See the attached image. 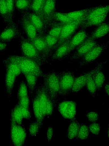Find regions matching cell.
I'll return each instance as SVG.
<instances>
[{
	"instance_id": "8992f818",
	"label": "cell",
	"mask_w": 109,
	"mask_h": 146,
	"mask_svg": "<svg viewBox=\"0 0 109 146\" xmlns=\"http://www.w3.org/2000/svg\"><path fill=\"white\" fill-rule=\"evenodd\" d=\"M10 121L11 138L13 145L15 146L24 145L27 134L24 125L16 122L11 114Z\"/></svg>"
},
{
	"instance_id": "9a60e30c",
	"label": "cell",
	"mask_w": 109,
	"mask_h": 146,
	"mask_svg": "<svg viewBox=\"0 0 109 146\" xmlns=\"http://www.w3.org/2000/svg\"><path fill=\"white\" fill-rule=\"evenodd\" d=\"M56 0H45L43 6L41 16L49 26L53 16L56 11Z\"/></svg>"
},
{
	"instance_id": "ac0fdd59",
	"label": "cell",
	"mask_w": 109,
	"mask_h": 146,
	"mask_svg": "<svg viewBox=\"0 0 109 146\" xmlns=\"http://www.w3.org/2000/svg\"><path fill=\"white\" fill-rule=\"evenodd\" d=\"M69 39L53 52L50 57L49 61H60L67 58Z\"/></svg>"
},
{
	"instance_id": "603a6c76",
	"label": "cell",
	"mask_w": 109,
	"mask_h": 146,
	"mask_svg": "<svg viewBox=\"0 0 109 146\" xmlns=\"http://www.w3.org/2000/svg\"><path fill=\"white\" fill-rule=\"evenodd\" d=\"M108 13L85 20L79 29H86L91 27H96L106 21Z\"/></svg>"
},
{
	"instance_id": "ffe728a7",
	"label": "cell",
	"mask_w": 109,
	"mask_h": 146,
	"mask_svg": "<svg viewBox=\"0 0 109 146\" xmlns=\"http://www.w3.org/2000/svg\"><path fill=\"white\" fill-rule=\"evenodd\" d=\"M16 76L11 72L6 70L4 84L9 102L11 100L12 91L16 81Z\"/></svg>"
},
{
	"instance_id": "7dc6e473",
	"label": "cell",
	"mask_w": 109,
	"mask_h": 146,
	"mask_svg": "<svg viewBox=\"0 0 109 146\" xmlns=\"http://www.w3.org/2000/svg\"><path fill=\"white\" fill-rule=\"evenodd\" d=\"M104 90H105L106 93L107 94L108 96H109V84L108 82L104 84L103 86Z\"/></svg>"
},
{
	"instance_id": "4fadbf2b",
	"label": "cell",
	"mask_w": 109,
	"mask_h": 146,
	"mask_svg": "<svg viewBox=\"0 0 109 146\" xmlns=\"http://www.w3.org/2000/svg\"><path fill=\"white\" fill-rule=\"evenodd\" d=\"M32 42L46 64L48 63L51 53L46 44L44 35L38 34Z\"/></svg>"
},
{
	"instance_id": "52a82bcc",
	"label": "cell",
	"mask_w": 109,
	"mask_h": 146,
	"mask_svg": "<svg viewBox=\"0 0 109 146\" xmlns=\"http://www.w3.org/2000/svg\"><path fill=\"white\" fill-rule=\"evenodd\" d=\"M84 21V19H82L74 21L64 25L58 38V42L55 50L60 46L68 40L77 31Z\"/></svg>"
},
{
	"instance_id": "cb8c5ba5",
	"label": "cell",
	"mask_w": 109,
	"mask_h": 146,
	"mask_svg": "<svg viewBox=\"0 0 109 146\" xmlns=\"http://www.w3.org/2000/svg\"><path fill=\"white\" fill-rule=\"evenodd\" d=\"M24 76L25 82L29 88L31 95L30 100L31 103L37 86V80L39 78L36 76L32 74H26Z\"/></svg>"
},
{
	"instance_id": "60d3db41",
	"label": "cell",
	"mask_w": 109,
	"mask_h": 146,
	"mask_svg": "<svg viewBox=\"0 0 109 146\" xmlns=\"http://www.w3.org/2000/svg\"><path fill=\"white\" fill-rule=\"evenodd\" d=\"M90 133L94 135H98L100 130V126L99 123H93L88 126Z\"/></svg>"
},
{
	"instance_id": "8d00e7d4",
	"label": "cell",
	"mask_w": 109,
	"mask_h": 146,
	"mask_svg": "<svg viewBox=\"0 0 109 146\" xmlns=\"http://www.w3.org/2000/svg\"><path fill=\"white\" fill-rule=\"evenodd\" d=\"M45 0H32L31 11L41 17V12Z\"/></svg>"
},
{
	"instance_id": "8fae6325",
	"label": "cell",
	"mask_w": 109,
	"mask_h": 146,
	"mask_svg": "<svg viewBox=\"0 0 109 146\" xmlns=\"http://www.w3.org/2000/svg\"><path fill=\"white\" fill-rule=\"evenodd\" d=\"M100 42L96 40L90 41L80 45L68 58L70 62L79 60Z\"/></svg>"
},
{
	"instance_id": "4316f807",
	"label": "cell",
	"mask_w": 109,
	"mask_h": 146,
	"mask_svg": "<svg viewBox=\"0 0 109 146\" xmlns=\"http://www.w3.org/2000/svg\"><path fill=\"white\" fill-rule=\"evenodd\" d=\"M93 7L79 10L64 13L71 19L73 21H75L84 19Z\"/></svg>"
},
{
	"instance_id": "3957f363",
	"label": "cell",
	"mask_w": 109,
	"mask_h": 146,
	"mask_svg": "<svg viewBox=\"0 0 109 146\" xmlns=\"http://www.w3.org/2000/svg\"><path fill=\"white\" fill-rule=\"evenodd\" d=\"M19 43L22 56L33 60L41 66L46 64L32 41L22 36L19 38Z\"/></svg>"
},
{
	"instance_id": "277c9868",
	"label": "cell",
	"mask_w": 109,
	"mask_h": 146,
	"mask_svg": "<svg viewBox=\"0 0 109 146\" xmlns=\"http://www.w3.org/2000/svg\"><path fill=\"white\" fill-rule=\"evenodd\" d=\"M75 77L74 72L68 70L58 72L59 95L64 98L70 95Z\"/></svg>"
},
{
	"instance_id": "44dd1931",
	"label": "cell",
	"mask_w": 109,
	"mask_h": 146,
	"mask_svg": "<svg viewBox=\"0 0 109 146\" xmlns=\"http://www.w3.org/2000/svg\"><path fill=\"white\" fill-rule=\"evenodd\" d=\"M35 94L38 98L45 116V108L48 102L51 99L46 88L43 84H40L37 86Z\"/></svg>"
},
{
	"instance_id": "6da1fadb",
	"label": "cell",
	"mask_w": 109,
	"mask_h": 146,
	"mask_svg": "<svg viewBox=\"0 0 109 146\" xmlns=\"http://www.w3.org/2000/svg\"><path fill=\"white\" fill-rule=\"evenodd\" d=\"M9 59L16 63L18 66L21 74H34L39 78H43L44 73L42 68V66L36 61L22 55L16 54L9 55Z\"/></svg>"
},
{
	"instance_id": "e0dca14e",
	"label": "cell",
	"mask_w": 109,
	"mask_h": 146,
	"mask_svg": "<svg viewBox=\"0 0 109 146\" xmlns=\"http://www.w3.org/2000/svg\"><path fill=\"white\" fill-rule=\"evenodd\" d=\"M96 27L93 31L89 33L87 37L81 44L102 38L109 33V23L108 22L105 21Z\"/></svg>"
},
{
	"instance_id": "484cf974",
	"label": "cell",
	"mask_w": 109,
	"mask_h": 146,
	"mask_svg": "<svg viewBox=\"0 0 109 146\" xmlns=\"http://www.w3.org/2000/svg\"><path fill=\"white\" fill-rule=\"evenodd\" d=\"M80 123L75 117L70 119L66 135L69 139H72L75 138L79 129Z\"/></svg>"
},
{
	"instance_id": "d6986e66",
	"label": "cell",
	"mask_w": 109,
	"mask_h": 146,
	"mask_svg": "<svg viewBox=\"0 0 109 146\" xmlns=\"http://www.w3.org/2000/svg\"><path fill=\"white\" fill-rule=\"evenodd\" d=\"M31 102L32 103L33 110L36 121L42 127L45 116L38 98L35 94Z\"/></svg>"
},
{
	"instance_id": "7bdbcfd3",
	"label": "cell",
	"mask_w": 109,
	"mask_h": 146,
	"mask_svg": "<svg viewBox=\"0 0 109 146\" xmlns=\"http://www.w3.org/2000/svg\"><path fill=\"white\" fill-rule=\"evenodd\" d=\"M89 121L92 123L96 122L98 119L99 115L97 112L90 111L85 114Z\"/></svg>"
},
{
	"instance_id": "7c38bea8",
	"label": "cell",
	"mask_w": 109,
	"mask_h": 146,
	"mask_svg": "<svg viewBox=\"0 0 109 146\" xmlns=\"http://www.w3.org/2000/svg\"><path fill=\"white\" fill-rule=\"evenodd\" d=\"M89 34V33L86 31V29H79L70 38L67 58L84 42Z\"/></svg>"
},
{
	"instance_id": "b9f144b4",
	"label": "cell",
	"mask_w": 109,
	"mask_h": 146,
	"mask_svg": "<svg viewBox=\"0 0 109 146\" xmlns=\"http://www.w3.org/2000/svg\"><path fill=\"white\" fill-rule=\"evenodd\" d=\"M17 99V104L20 106L29 108V105L31 102L28 96L21 97Z\"/></svg>"
},
{
	"instance_id": "7a4b0ae2",
	"label": "cell",
	"mask_w": 109,
	"mask_h": 146,
	"mask_svg": "<svg viewBox=\"0 0 109 146\" xmlns=\"http://www.w3.org/2000/svg\"><path fill=\"white\" fill-rule=\"evenodd\" d=\"M43 84L46 88L49 96L56 105L58 103L59 83L58 72L53 70L44 74Z\"/></svg>"
},
{
	"instance_id": "7402d4cb",
	"label": "cell",
	"mask_w": 109,
	"mask_h": 146,
	"mask_svg": "<svg viewBox=\"0 0 109 146\" xmlns=\"http://www.w3.org/2000/svg\"><path fill=\"white\" fill-rule=\"evenodd\" d=\"M90 70L83 72L81 74L75 77L71 93H76L85 87L87 80Z\"/></svg>"
},
{
	"instance_id": "e575fe53",
	"label": "cell",
	"mask_w": 109,
	"mask_h": 146,
	"mask_svg": "<svg viewBox=\"0 0 109 146\" xmlns=\"http://www.w3.org/2000/svg\"><path fill=\"white\" fill-rule=\"evenodd\" d=\"M90 133L88 126L81 123H80L79 129L75 138L78 140H85L88 137Z\"/></svg>"
},
{
	"instance_id": "f6af8a7d",
	"label": "cell",
	"mask_w": 109,
	"mask_h": 146,
	"mask_svg": "<svg viewBox=\"0 0 109 146\" xmlns=\"http://www.w3.org/2000/svg\"><path fill=\"white\" fill-rule=\"evenodd\" d=\"M46 134L47 140L48 142H50L52 139L53 135V125H50L48 127Z\"/></svg>"
},
{
	"instance_id": "5bb4252c",
	"label": "cell",
	"mask_w": 109,
	"mask_h": 146,
	"mask_svg": "<svg viewBox=\"0 0 109 146\" xmlns=\"http://www.w3.org/2000/svg\"><path fill=\"white\" fill-rule=\"evenodd\" d=\"M108 61V59H105L102 61L98 63L95 67L90 70L85 87L90 94L94 98L95 97L98 92L93 80V75L97 71L102 70Z\"/></svg>"
},
{
	"instance_id": "1f68e13d",
	"label": "cell",
	"mask_w": 109,
	"mask_h": 146,
	"mask_svg": "<svg viewBox=\"0 0 109 146\" xmlns=\"http://www.w3.org/2000/svg\"><path fill=\"white\" fill-rule=\"evenodd\" d=\"M0 16L5 24L11 23L5 0H0Z\"/></svg>"
},
{
	"instance_id": "5b68a950",
	"label": "cell",
	"mask_w": 109,
	"mask_h": 146,
	"mask_svg": "<svg viewBox=\"0 0 109 146\" xmlns=\"http://www.w3.org/2000/svg\"><path fill=\"white\" fill-rule=\"evenodd\" d=\"M108 41L100 42L90 50L79 60L78 66L76 70L97 60L108 48Z\"/></svg>"
},
{
	"instance_id": "2e32d148",
	"label": "cell",
	"mask_w": 109,
	"mask_h": 146,
	"mask_svg": "<svg viewBox=\"0 0 109 146\" xmlns=\"http://www.w3.org/2000/svg\"><path fill=\"white\" fill-rule=\"evenodd\" d=\"M26 13L36 29L38 34L44 35L47 33L48 25L40 16L31 11Z\"/></svg>"
},
{
	"instance_id": "ee69618b",
	"label": "cell",
	"mask_w": 109,
	"mask_h": 146,
	"mask_svg": "<svg viewBox=\"0 0 109 146\" xmlns=\"http://www.w3.org/2000/svg\"><path fill=\"white\" fill-rule=\"evenodd\" d=\"M20 107L23 119L30 120L32 115L29 108L24 107L20 106Z\"/></svg>"
},
{
	"instance_id": "83f0119b",
	"label": "cell",
	"mask_w": 109,
	"mask_h": 146,
	"mask_svg": "<svg viewBox=\"0 0 109 146\" xmlns=\"http://www.w3.org/2000/svg\"><path fill=\"white\" fill-rule=\"evenodd\" d=\"M32 0H15V8L21 14L31 11Z\"/></svg>"
},
{
	"instance_id": "bcb514c9",
	"label": "cell",
	"mask_w": 109,
	"mask_h": 146,
	"mask_svg": "<svg viewBox=\"0 0 109 146\" xmlns=\"http://www.w3.org/2000/svg\"><path fill=\"white\" fill-rule=\"evenodd\" d=\"M8 44L0 41V52H5L7 49Z\"/></svg>"
},
{
	"instance_id": "c3c4849f",
	"label": "cell",
	"mask_w": 109,
	"mask_h": 146,
	"mask_svg": "<svg viewBox=\"0 0 109 146\" xmlns=\"http://www.w3.org/2000/svg\"></svg>"
},
{
	"instance_id": "d4e9b609",
	"label": "cell",
	"mask_w": 109,
	"mask_h": 146,
	"mask_svg": "<svg viewBox=\"0 0 109 146\" xmlns=\"http://www.w3.org/2000/svg\"><path fill=\"white\" fill-rule=\"evenodd\" d=\"M109 5H100L97 6L93 7V8L89 12L84 18L85 20L100 16L104 14L108 13Z\"/></svg>"
},
{
	"instance_id": "ab89813d",
	"label": "cell",
	"mask_w": 109,
	"mask_h": 146,
	"mask_svg": "<svg viewBox=\"0 0 109 146\" xmlns=\"http://www.w3.org/2000/svg\"><path fill=\"white\" fill-rule=\"evenodd\" d=\"M41 127L36 121H32L30 124L28 128L30 135L32 137L36 136L39 133Z\"/></svg>"
},
{
	"instance_id": "30bf717a",
	"label": "cell",
	"mask_w": 109,
	"mask_h": 146,
	"mask_svg": "<svg viewBox=\"0 0 109 146\" xmlns=\"http://www.w3.org/2000/svg\"><path fill=\"white\" fill-rule=\"evenodd\" d=\"M19 22L23 33L25 35L27 38L32 41L38 33L26 13L21 14Z\"/></svg>"
},
{
	"instance_id": "681fc988",
	"label": "cell",
	"mask_w": 109,
	"mask_h": 146,
	"mask_svg": "<svg viewBox=\"0 0 109 146\" xmlns=\"http://www.w3.org/2000/svg\"><path fill=\"white\" fill-rule=\"evenodd\" d=\"M56 0L57 1V0Z\"/></svg>"
},
{
	"instance_id": "f1b7e54d",
	"label": "cell",
	"mask_w": 109,
	"mask_h": 146,
	"mask_svg": "<svg viewBox=\"0 0 109 146\" xmlns=\"http://www.w3.org/2000/svg\"><path fill=\"white\" fill-rule=\"evenodd\" d=\"M93 80L97 92L100 90L103 87L106 77L102 70L95 72L93 75Z\"/></svg>"
},
{
	"instance_id": "ba28073f",
	"label": "cell",
	"mask_w": 109,
	"mask_h": 146,
	"mask_svg": "<svg viewBox=\"0 0 109 146\" xmlns=\"http://www.w3.org/2000/svg\"><path fill=\"white\" fill-rule=\"evenodd\" d=\"M23 34L18 25L14 21L6 25L0 33V41L7 43L19 38Z\"/></svg>"
},
{
	"instance_id": "9c48e42d",
	"label": "cell",
	"mask_w": 109,
	"mask_h": 146,
	"mask_svg": "<svg viewBox=\"0 0 109 146\" xmlns=\"http://www.w3.org/2000/svg\"><path fill=\"white\" fill-rule=\"evenodd\" d=\"M57 104L58 111L65 119H71L75 118L77 113L76 102L65 100L58 102Z\"/></svg>"
},
{
	"instance_id": "74e56055",
	"label": "cell",
	"mask_w": 109,
	"mask_h": 146,
	"mask_svg": "<svg viewBox=\"0 0 109 146\" xmlns=\"http://www.w3.org/2000/svg\"><path fill=\"white\" fill-rule=\"evenodd\" d=\"M11 22L14 21L15 16V0H5Z\"/></svg>"
},
{
	"instance_id": "836d02e7",
	"label": "cell",
	"mask_w": 109,
	"mask_h": 146,
	"mask_svg": "<svg viewBox=\"0 0 109 146\" xmlns=\"http://www.w3.org/2000/svg\"><path fill=\"white\" fill-rule=\"evenodd\" d=\"M11 114L12 115L16 122L20 125H23V118L20 106L17 103L15 105L14 107H12Z\"/></svg>"
},
{
	"instance_id": "f546056e",
	"label": "cell",
	"mask_w": 109,
	"mask_h": 146,
	"mask_svg": "<svg viewBox=\"0 0 109 146\" xmlns=\"http://www.w3.org/2000/svg\"><path fill=\"white\" fill-rule=\"evenodd\" d=\"M3 62L6 70L11 72L17 77L21 74L18 66L14 62L10 60L7 58L3 60Z\"/></svg>"
},
{
	"instance_id": "d6a6232c",
	"label": "cell",
	"mask_w": 109,
	"mask_h": 146,
	"mask_svg": "<svg viewBox=\"0 0 109 146\" xmlns=\"http://www.w3.org/2000/svg\"><path fill=\"white\" fill-rule=\"evenodd\" d=\"M74 21L66 15L64 13L56 11L53 16L51 23L52 22H56L64 25Z\"/></svg>"
},
{
	"instance_id": "4dcf8cb0",
	"label": "cell",
	"mask_w": 109,
	"mask_h": 146,
	"mask_svg": "<svg viewBox=\"0 0 109 146\" xmlns=\"http://www.w3.org/2000/svg\"><path fill=\"white\" fill-rule=\"evenodd\" d=\"M64 25L58 22H52L49 25L47 33L58 39Z\"/></svg>"
},
{
	"instance_id": "f35d334b",
	"label": "cell",
	"mask_w": 109,
	"mask_h": 146,
	"mask_svg": "<svg viewBox=\"0 0 109 146\" xmlns=\"http://www.w3.org/2000/svg\"><path fill=\"white\" fill-rule=\"evenodd\" d=\"M28 96L27 86L25 82L22 80L20 82L17 93V99Z\"/></svg>"
},
{
	"instance_id": "d590c367",
	"label": "cell",
	"mask_w": 109,
	"mask_h": 146,
	"mask_svg": "<svg viewBox=\"0 0 109 146\" xmlns=\"http://www.w3.org/2000/svg\"><path fill=\"white\" fill-rule=\"evenodd\" d=\"M44 36L46 44L52 54L55 50L58 39L47 33L44 35Z\"/></svg>"
}]
</instances>
